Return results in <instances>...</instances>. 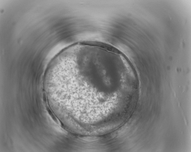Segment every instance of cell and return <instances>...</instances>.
I'll return each instance as SVG.
<instances>
[{"label":"cell","instance_id":"obj_1","mask_svg":"<svg viewBox=\"0 0 191 152\" xmlns=\"http://www.w3.org/2000/svg\"><path fill=\"white\" fill-rule=\"evenodd\" d=\"M113 76L105 53L73 48L61 52L51 72L60 103L74 115L99 112L108 97Z\"/></svg>","mask_w":191,"mask_h":152}]
</instances>
